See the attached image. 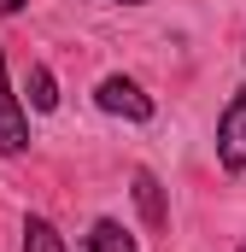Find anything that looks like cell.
Wrapping results in <instances>:
<instances>
[{
	"mask_svg": "<svg viewBox=\"0 0 246 252\" xmlns=\"http://www.w3.org/2000/svg\"><path fill=\"white\" fill-rule=\"evenodd\" d=\"M88 252H141V247H135V235L123 229L118 217H100V223L88 229Z\"/></svg>",
	"mask_w": 246,
	"mask_h": 252,
	"instance_id": "obj_5",
	"label": "cell"
},
{
	"mask_svg": "<svg viewBox=\"0 0 246 252\" xmlns=\"http://www.w3.org/2000/svg\"><path fill=\"white\" fill-rule=\"evenodd\" d=\"M0 153H6V158L30 153V118H24V100H18L12 82H6V53H0Z\"/></svg>",
	"mask_w": 246,
	"mask_h": 252,
	"instance_id": "obj_3",
	"label": "cell"
},
{
	"mask_svg": "<svg viewBox=\"0 0 246 252\" xmlns=\"http://www.w3.org/2000/svg\"><path fill=\"white\" fill-rule=\"evenodd\" d=\"M24 252H64V235L47 217H24Z\"/></svg>",
	"mask_w": 246,
	"mask_h": 252,
	"instance_id": "obj_7",
	"label": "cell"
},
{
	"mask_svg": "<svg viewBox=\"0 0 246 252\" xmlns=\"http://www.w3.org/2000/svg\"><path fill=\"white\" fill-rule=\"evenodd\" d=\"M94 100H100V112H112L123 124H153V94H141L135 76H106L94 88Z\"/></svg>",
	"mask_w": 246,
	"mask_h": 252,
	"instance_id": "obj_1",
	"label": "cell"
},
{
	"mask_svg": "<svg viewBox=\"0 0 246 252\" xmlns=\"http://www.w3.org/2000/svg\"><path fill=\"white\" fill-rule=\"evenodd\" d=\"M129 193H135V211H141V223L158 235V229L170 223V205H164V188H158V176H153V170H135V176H129Z\"/></svg>",
	"mask_w": 246,
	"mask_h": 252,
	"instance_id": "obj_4",
	"label": "cell"
},
{
	"mask_svg": "<svg viewBox=\"0 0 246 252\" xmlns=\"http://www.w3.org/2000/svg\"><path fill=\"white\" fill-rule=\"evenodd\" d=\"M217 164L229 176H246V88L223 106V118H217Z\"/></svg>",
	"mask_w": 246,
	"mask_h": 252,
	"instance_id": "obj_2",
	"label": "cell"
},
{
	"mask_svg": "<svg viewBox=\"0 0 246 252\" xmlns=\"http://www.w3.org/2000/svg\"><path fill=\"white\" fill-rule=\"evenodd\" d=\"M24 12V0H0V18H18Z\"/></svg>",
	"mask_w": 246,
	"mask_h": 252,
	"instance_id": "obj_8",
	"label": "cell"
},
{
	"mask_svg": "<svg viewBox=\"0 0 246 252\" xmlns=\"http://www.w3.org/2000/svg\"><path fill=\"white\" fill-rule=\"evenodd\" d=\"M24 88H30V106H35V112H53V106H59V82H53V70H47V64H30Z\"/></svg>",
	"mask_w": 246,
	"mask_h": 252,
	"instance_id": "obj_6",
	"label": "cell"
},
{
	"mask_svg": "<svg viewBox=\"0 0 246 252\" xmlns=\"http://www.w3.org/2000/svg\"><path fill=\"white\" fill-rule=\"evenodd\" d=\"M241 252H246V247H241Z\"/></svg>",
	"mask_w": 246,
	"mask_h": 252,
	"instance_id": "obj_10",
	"label": "cell"
},
{
	"mask_svg": "<svg viewBox=\"0 0 246 252\" xmlns=\"http://www.w3.org/2000/svg\"><path fill=\"white\" fill-rule=\"evenodd\" d=\"M112 6H141V0H112Z\"/></svg>",
	"mask_w": 246,
	"mask_h": 252,
	"instance_id": "obj_9",
	"label": "cell"
}]
</instances>
